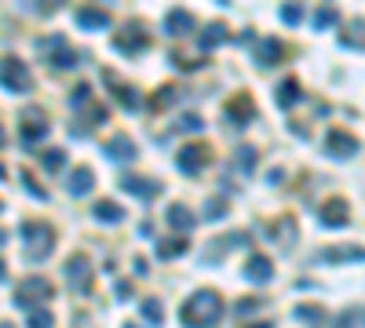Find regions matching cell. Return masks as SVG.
I'll return each instance as SVG.
<instances>
[{
  "label": "cell",
  "mask_w": 365,
  "mask_h": 328,
  "mask_svg": "<svg viewBox=\"0 0 365 328\" xmlns=\"http://www.w3.org/2000/svg\"><path fill=\"white\" fill-rule=\"evenodd\" d=\"M336 22H340V11H336V8H318V11H314V26H318V30H329V26H336Z\"/></svg>",
  "instance_id": "33"
},
{
  "label": "cell",
  "mask_w": 365,
  "mask_h": 328,
  "mask_svg": "<svg viewBox=\"0 0 365 328\" xmlns=\"http://www.w3.org/2000/svg\"><path fill=\"white\" fill-rule=\"evenodd\" d=\"M336 328H365V306H354V310H343L336 317Z\"/></svg>",
  "instance_id": "29"
},
{
  "label": "cell",
  "mask_w": 365,
  "mask_h": 328,
  "mask_svg": "<svg viewBox=\"0 0 365 328\" xmlns=\"http://www.w3.org/2000/svg\"><path fill=\"white\" fill-rule=\"evenodd\" d=\"M256 306H263V296H256V299H245V303H238V306H234V314H252Z\"/></svg>",
  "instance_id": "40"
},
{
  "label": "cell",
  "mask_w": 365,
  "mask_h": 328,
  "mask_svg": "<svg viewBox=\"0 0 365 328\" xmlns=\"http://www.w3.org/2000/svg\"><path fill=\"white\" fill-rule=\"evenodd\" d=\"M340 44H343V48H354V51H361V48H365V18H358L354 26H351L347 33L340 37Z\"/></svg>",
  "instance_id": "26"
},
{
  "label": "cell",
  "mask_w": 365,
  "mask_h": 328,
  "mask_svg": "<svg viewBox=\"0 0 365 328\" xmlns=\"http://www.w3.org/2000/svg\"><path fill=\"white\" fill-rule=\"evenodd\" d=\"M114 292H121L117 299H128V296H132V284H128V281H121V284H117V288H114Z\"/></svg>",
  "instance_id": "42"
},
{
  "label": "cell",
  "mask_w": 365,
  "mask_h": 328,
  "mask_svg": "<svg viewBox=\"0 0 365 328\" xmlns=\"http://www.w3.org/2000/svg\"><path fill=\"white\" fill-rule=\"evenodd\" d=\"M238 164H241L245 171L256 164V146H238Z\"/></svg>",
  "instance_id": "37"
},
{
  "label": "cell",
  "mask_w": 365,
  "mask_h": 328,
  "mask_svg": "<svg viewBox=\"0 0 365 328\" xmlns=\"http://www.w3.org/2000/svg\"><path fill=\"white\" fill-rule=\"evenodd\" d=\"M176 128H179V131H201V128H205V121H201L198 114H183Z\"/></svg>",
  "instance_id": "36"
},
{
  "label": "cell",
  "mask_w": 365,
  "mask_h": 328,
  "mask_svg": "<svg viewBox=\"0 0 365 328\" xmlns=\"http://www.w3.org/2000/svg\"><path fill=\"white\" fill-rule=\"evenodd\" d=\"M124 328H139V324H132V321H128V324H124Z\"/></svg>",
  "instance_id": "47"
},
{
  "label": "cell",
  "mask_w": 365,
  "mask_h": 328,
  "mask_svg": "<svg viewBox=\"0 0 365 328\" xmlns=\"http://www.w3.org/2000/svg\"><path fill=\"white\" fill-rule=\"evenodd\" d=\"M256 59H260V66H277V62L285 59V44L274 40V37H267L260 48H256Z\"/></svg>",
  "instance_id": "22"
},
{
  "label": "cell",
  "mask_w": 365,
  "mask_h": 328,
  "mask_svg": "<svg viewBox=\"0 0 365 328\" xmlns=\"http://www.w3.org/2000/svg\"><path fill=\"white\" fill-rule=\"evenodd\" d=\"M0 84H4V92H11V95L30 92V87H33L30 66L23 59H15V55H4V59H0Z\"/></svg>",
  "instance_id": "2"
},
{
  "label": "cell",
  "mask_w": 365,
  "mask_h": 328,
  "mask_svg": "<svg viewBox=\"0 0 365 328\" xmlns=\"http://www.w3.org/2000/svg\"><path fill=\"white\" fill-rule=\"evenodd\" d=\"M110 11L106 8H80L77 11V26L80 30H110Z\"/></svg>",
  "instance_id": "17"
},
{
  "label": "cell",
  "mask_w": 365,
  "mask_h": 328,
  "mask_svg": "<svg viewBox=\"0 0 365 328\" xmlns=\"http://www.w3.org/2000/svg\"><path fill=\"white\" fill-rule=\"evenodd\" d=\"M8 277V270H4V262H0V281H4Z\"/></svg>",
  "instance_id": "44"
},
{
  "label": "cell",
  "mask_w": 365,
  "mask_h": 328,
  "mask_svg": "<svg viewBox=\"0 0 365 328\" xmlns=\"http://www.w3.org/2000/svg\"><path fill=\"white\" fill-rule=\"evenodd\" d=\"M40 161H44L48 171H62V168H66V150H44V153H40Z\"/></svg>",
  "instance_id": "30"
},
{
  "label": "cell",
  "mask_w": 365,
  "mask_h": 328,
  "mask_svg": "<svg viewBox=\"0 0 365 328\" xmlns=\"http://www.w3.org/2000/svg\"><path fill=\"white\" fill-rule=\"evenodd\" d=\"M223 215H227V201L223 197H212V201L205 205V219L212 223V219H223Z\"/></svg>",
  "instance_id": "34"
},
{
  "label": "cell",
  "mask_w": 365,
  "mask_h": 328,
  "mask_svg": "<svg viewBox=\"0 0 365 328\" xmlns=\"http://www.w3.org/2000/svg\"><path fill=\"white\" fill-rule=\"evenodd\" d=\"M102 80H106V84L114 87V99H117V102H121L124 109H139V95H136V87H128V84H121V80H117V77H114L110 70L102 73Z\"/></svg>",
  "instance_id": "19"
},
{
  "label": "cell",
  "mask_w": 365,
  "mask_h": 328,
  "mask_svg": "<svg viewBox=\"0 0 365 328\" xmlns=\"http://www.w3.org/2000/svg\"><path fill=\"white\" fill-rule=\"evenodd\" d=\"M139 310H143V317H146L150 324H161V321H164V306H161L157 299H143Z\"/></svg>",
  "instance_id": "31"
},
{
  "label": "cell",
  "mask_w": 365,
  "mask_h": 328,
  "mask_svg": "<svg viewBox=\"0 0 365 328\" xmlns=\"http://www.w3.org/2000/svg\"><path fill=\"white\" fill-rule=\"evenodd\" d=\"M0 179H4V164H0Z\"/></svg>",
  "instance_id": "48"
},
{
  "label": "cell",
  "mask_w": 365,
  "mask_h": 328,
  "mask_svg": "<svg viewBox=\"0 0 365 328\" xmlns=\"http://www.w3.org/2000/svg\"><path fill=\"white\" fill-rule=\"evenodd\" d=\"M245 277H249L252 284H267V281L274 277L270 259H267V255H249V262H245Z\"/></svg>",
  "instance_id": "18"
},
{
  "label": "cell",
  "mask_w": 365,
  "mask_h": 328,
  "mask_svg": "<svg viewBox=\"0 0 365 328\" xmlns=\"http://www.w3.org/2000/svg\"><path fill=\"white\" fill-rule=\"evenodd\" d=\"M40 48L52 51V66H55V70H73V66L80 62V55L66 44V37H48V40H40Z\"/></svg>",
  "instance_id": "7"
},
{
  "label": "cell",
  "mask_w": 365,
  "mask_h": 328,
  "mask_svg": "<svg viewBox=\"0 0 365 328\" xmlns=\"http://www.w3.org/2000/svg\"><path fill=\"white\" fill-rule=\"evenodd\" d=\"M0 328H15V324H8V321H0Z\"/></svg>",
  "instance_id": "46"
},
{
  "label": "cell",
  "mask_w": 365,
  "mask_h": 328,
  "mask_svg": "<svg viewBox=\"0 0 365 328\" xmlns=\"http://www.w3.org/2000/svg\"><path fill=\"white\" fill-rule=\"evenodd\" d=\"M92 186H95V171H92L88 164H80V168L70 171V193H73V197H84Z\"/></svg>",
  "instance_id": "23"
},
{
  "label": "cell",
  "mask_w": 365,
  "mask_h": 328,
  "mask_svg": "<svg viewBox=\"0 0 365 328\" xmlns=\"http://www.w3.org/2000/svg\"><path fill=\"white\" fill-rule=\"evenodd\" d=\"M168 226L179 230V233H190V230L198 226V215L190 212L186 205H172V208H168Z\"/></svg>",
  "instance_id": "20"
},
{
  "label": "cell",
  "mask_w": 365,
  "mask_h": 328,
  "mask_svg": "<svg viewBox=\"0 0 365 328\" xmlns=\"http://www.w3.org/2000/svg\"><path fill=\"white\" fill-rule=\"evenodd\" d=\"M227 40H230V30L223 26V22H208V26H205V33L198 37L201 51H212V48H220V44H227Z\"/></svg>",
  "instance_id": "21"
},
{
  "label": "cell",
  "mask_w": 365,
  "mask_h": 328,
  "mask_svg": "<svg viewBox=\"0 0 365 328\" xmlns=\"http://www.w3.org/2000/svg\"><path fill=\"white\" fill-rule=\"evenodd\" d=\"M52 296H55V284L48 277H26L15 288V306H23V310H37V303H48Z\"/></svg>",
  "instance_id": "4"
},
{
  "label": "cell",
  "mask_w": 365,
  "mask_h": 328,
  "mask_svg": "<svg viewBox=\"0 0 365 328\" xmlns=\"http://www.w3.org/2000/svg\"><path fill=\"white\" fill-rule=\"evenodd\" d=\"M318 262H365V248L358 245H336V248H321Z\"/></svg>",
  "instance_id": "15"
},
{
  "label": "cell",
  "mask_w": 365,
  "mask_h": 328,
  "mask_svg": "<svg viewBox=\"0 0 365 328\" xmlns=\"http://www.w3.org/2000/svg\"><path fill=\"white\" fill-rule=\"evenodd\" d=\"M296 321H311V324H325V310L321 306H311V303H299L296 310H292Z\"/></svg>",
  "instance_id": "28"
},
{
  "label": "cell",
  "mask_w": 365,
  "mask_h": 328,
  "mask_svg": "<svg viewBox=\"0 0 365 328\" xmlns=\"http://www.w3.org/2000/svg\"><path fill=\"white\" fill-rule=\"evenodd\" d=\"M325 150L333 153L336 161H347V157H354V153H358V139L347 135V131H329V135H325Z\"/></svg>",
  "instance_id": "12"
},
{
  "label": "cell",
  "mask_w": 365,
  "mask_h": 328,
  "mask_svg": "<svg viewBox=\"0 0 365 328\" xmlns=\"http://www.w3.org/2000/svg\"><path fill=\"white\" fill-rule=\"evenodd\" d=\"M106 157L117 161V164H132L139 157V150H136V142L128 139V135H114L110 142H106Z\"/></svg>",
  "instance_id": "14"
},
{
  "label": "cell",
  "mask_w": 365,
  "mask_h": 328,
  "mask_svg": "<svg viewBox=\"0 0 365 328\" xmlns=\"http://www.w3.org/2000/svg\"><path fill=\"white\" fill-rule=\"evenodd\" d=\"M172 95H176V87H161V95H154V106L161 109V106H168L172 102Z\"/></svg>",
  "instance_id": "41"
},
{
  "label": "cell",
  "mask_w": 365,
  "mask_h": 328,
  "mask_svg": "<svg viewBox=\"0 0 365 328\" xmlns=\"http://www.w3.org/2000/svg\"><path fill=\"white\" fill-rule=\"evenodd\" d=\"M23 183H26V190H30V193L37 197V201H44V197H48V190H44V186H40V183H33V179H30V171L23 175Z\"/></svg>",
  "instance_id": "39"
},
{
  "label": "cell",
  "mask_w": 365,
  "mask_h": 328,
  "mask_svg": "<svg viewBox=\"0 0 365 328\" xmlns=\"http://www.w3.org/2000/svg\"><path fill=\"white\" fill-rule=\"evenodd\" d=\"M84 102H92V87L88 84H77L73 87V106H84Z\"/></svg>",
  "instance_id": "38"
},
{
  "label": "cell",
  "mask_w": 365,
  "mask_h": 328,
  "mask_svg": "<svg viewBox=\"0 0 365 328\" xmlns=\"http://www.w3.org/2000/svg\"><path fill=\"white\" fill-rule=\"evenodd\" d=\"M121 186H124L128 193L143 197V201H157V197H161V190H164L157 179H146V175H124V179H121Z\"/></svg>",
  "instance_id": "11"
},
{
  "label": "cell",
  "mask_w": 365,
  "mask_h": 328,
  "mask_svg": "<svg viewBox=\"0 0 365 328\" xmlns=\"http://www.w3.org/2000/svg\"><path fill=\"white\" fill-rule=\"evenodd\" d=\"M66 281H70V288H73L77 296H92V288H95L92 262L84 259V255H70V262H66Z\"/></svg>",
  "instance_id": "6"
},
{
  "label": "cell",
  "mask_w": 365,
  "mask_h": 328,
  "mask_svg": "<svg viewBox=\"0 0 365 328\" xmlns=\"http://www.w3.org/2000/svg\"><path fill=\"white\" fill-rule=\"evenodd\" d=\"M114 48H117V51H124V55H139V51H146V48H150L146 26L132 18L124 30H117V37H114Z\"/></svg>",
  "instance_id": "5"
},
{
  "label": "cell",
  "mask_w": 365,
  "mask_h": 328,
  "mask_svg": "<svg viewBox=\"0 0 365 328\" xmlns=\"http://www.w3.org/2000/svg\"><path fill=\"white\" fill-rule=\"evenodd\" d=\"M205 164H208V146L205 142H190L176 153V168L186 171V175H198Z\"/></svg>",
  "instance_id": "9"
},
{
  "label": "cell",
  "mask_w": 365,
  "mask_h": 328,
  "mask_svg": "<svg viewBox=\"0 0 365 328\" xmlns=\"http://www.w3.org/2000/svg\"><path fill=\"white\" fill-rule=\"evenodd\" d=\"M282 22H285V26H299V22H304V8H299V4H285L282 8Z\"/></svg>",
  "instance_id": "35"
},
{
  "label": "cell",
  "mask_w": 365,
  "mask_h": 328,
  "mask_svg": "<svg viewBox=\"0 0 365 328\" xmlns=\"http://www.w3.org/2000/svg\"><path fill=\"white\" fill-rule=\"evenodd\" d=\"M318 223H321V226H329V230H340V226H347V223H351V208L343 205L340 197H336V201H325V205L318 208Z\"/></svg>",
  "instance_id": "10"
},
{
  "label": "cell",
  "mask_w": 365,
  "mask_h": 328,
  "mask_svg": "<svg viewBox=\"0 0 365 328\" xmlns=\"http://www.w3.org/2000/svg\"><path fill=\"white\" fill-rule=\"evenodd\" d=\"M227 117H230V124H234V128H245V124L256 117V106H252V99L241 92L238 99H234V102L227 106Z\"/></svg>",
  "instance_id": "16"
},
{
  "label": "cell",
  "mask_w": 365,
  "mask_h": 328,
  "mask_svg": "<svg viewBox=\"0 0 365 328\" xmlns=\"http://www.w3.org/2000/svg\"><path fill=\"white\" fill-rule=\"evenodd\" d=\"M164 30H168L172 37H186V33H194V30H198V18L190 15L186 8H176V11H168V15H164Z\"/></svg>",
  "instance_id": "13"
},
{
  "label": "cell",
  "mask_w": 365,
  "mask_h": 328,
  "mask_svg": "<svg viewBox=\"0 0 365 328\" xmlns=\"http://www.w3.org/2000/svg\"><path fill=\"white\" fill-rule=\"evenodd\" d=\"M52 131V124L44 121V114L40 109H30V114H23V128H18V139H23V146H37L40 139H44Z\"/></svg>",
  "instance_id": "8"
},
{
  "label": "cell",
  "mask_w": 365,
  "mask_h": 328,
  "mask_svg": "<svg viewBox=\"0 0 365 328\" xmlns=\"http://www.w3.org/2000/svg\"><path fill=\"white\" fill-rule=\"evenodd\" d=\"M186 248H190L186 237H164L161 245H157V255H161V259H179Z\"/></svg>",
  "instance_id": "25"
},
{
  "label": "cell",
  "mask_w": 365,
  "mask_h": 328,
  "mask_svg": "<svg viewBox=\"0 0 365 328\" xmlns=\"http://www.w3.org/2000/svg\"><path fill=\"white\" fill-rule=\"evenodd\" d=\"M274 102L282 106V109L296 106V102H299V80H296V77H285L282 84H277V92H274Z\"/></svg>",
  "instance_id": "24"
},
{
  "label": "cell",
  "mask_w": 365,
  "mask_h": 328,
  "mask_svg": "<svg viewBox=\"0 0 365 328\" xmlns=\"http://www.w3.org/2000/svg\"><path fill=\"white\" fill-rule=\"evenodd\" d=\"M23 233H26V259L30 262H40L48 259L52 248H55V230L48 223H23Z\"/></svg>",
  "instance_id": "3"
},
{
  "label": "cell",
  "mask_w": 365,
  "mask_h": 328,
  "mask_svg": "<svg viewBox=\"0 0 365 328\" xmlns=\"http://www.w3.org/2000/svg\"><path fill=\"white\" fill-rule=\"evenodd\" d=\"M252 328H270V324H267V321H256V324H252Z\"/></svg>",
  "instance_id": "43"
},
{
  "label": "cell",
  "mask_w": 365,
  "mask_h": 328,
  "mask_svg": "<svg viewBox=\"0 0 365 328\" xmlns=\"http://www.w3.org/2000/svg\"><path fill=\"white\" fill-rule=\"evenodd\" d=\"M220 317H223V299H220V292H212V288L194 292L183 303V310H179V321L186 328H216Z\"/></svg>",
  "instance_id": "1"
},
{
  "label": "cell",
  "mask_w": 365,
  "mask_h": 328,
  "mask_svg": "<svg viewBox=\"0 0 365 328\" xmlns=\"http://www.w3.org/2000/svg\"><path fill=\"white\" fill-rule=\"evenodd\" d=\"M26 324H30V328H52V324H55V317H52V310H44V306H37V310H30Z\"/></svg>",
  "instance_id": "32"
},
{
  "label": "cell",
  "mask_w": 365,
  "mask_h": 328,
  "mask_svg": "<svg viewBox=\"0 0 365 328\" xmlns=\"http://www.w3.org/2000/svg\"><path fill=\"white\" fill-rule=\"evenodd\" d=\"M92 215L99 219V223H121V219H124V212H121L114 201H99V205L92 208Z\"/></svg>",
  "instance_id": "27"
},
{
  "label": "cell",
  "mask_w": 365,
  "mask_h": 328,
  "mask_svg": "<svg viewBox=\"0 0 365 328\" xmlns=\"http://www.w3.org/2000/svg\"><path fill=\"white\" fill-rule=\"evenodd\" d=\"M4 139H8V135H4V128H0V146H4Z\"/></svg>",
  "instance_id": "45"
}]
</instances>
